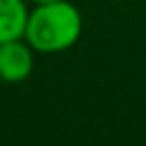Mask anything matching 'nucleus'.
Wrapping results in <instances>:
<instances>
[{
	"label": "nucleus",
	"instance_id": "f257e3e1",
	"mask_svg": "<svg viewBox=\"0 0 146 146\" xmlns=\"http://www.w3.org/2000/svg\"><path fill=\"white\" fill-rule=\"evenodd\" d=\"M82 34V14L68 0L34 5L25 25V41L41 55L73 48Z\"/></svg>",
	"mask_w": 146,
	"mask_h": 146
},
{
	"label": "nucleus",
	"instance_id": "f03ea898",
	"mask_svg": "<svg viewBox=\"0 0 146 146\" xmlns=\"http://www.w3.org/2000/svg\"><path fill=\"white\" fill-rule=\"evenodd\" d=\"M34 68V48L25 41V36L21 39H11L0 43V80L16 84L30 78Z\"/></svg>",
	"mask_w": 146,
	"mask_h": 146
},
{
	"label": "nucleus",
	"instance_id": "7ed1b4c3",
	"mask_svg": "<svg viewBox=\"0 0 146 146\" xmlns=\"http://www.w3.org/2000/svg\"><path fill=\"white\" fill-rule=\"evenodd\" d=\"M27 16L30 9L25 0H0V43L25 36Z\"/></svg>",
	"mask_w": 146,
	"mask_h": 146
},
{
	"label": "nucleus",
	"instance_id": "20e7f679",
	"mask_svg": "<svg viewBox=\"0 0 146 146\" xmlns=\"http://www.w3.org/2000/svg\"><path fill=\"white\" fill-rule=\"evenodd\" d=\"M32 5H43V2H55V0H30Z\"/></svg>",
	"mask_w": 146,
	"mask_h": 146
}]
</instances>
